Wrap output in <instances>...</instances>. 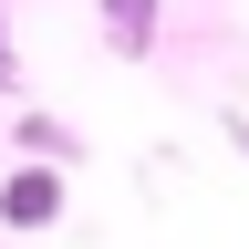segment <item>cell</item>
<instances>
[{"mask_svg": "<svg viewBox=\"0 0 249 249\" xmlns=\"http://www.w3.org/2000/svg\"><path fill=\"white\" fill-rule=\"evenodd\" d=\"M62 197H73V166H31L21 156V166L0 177V229H52Z\"/></svg>", "mask_w": 249, "mask_h": 249, "instance_id": "obj_1", "label": "cell"}, {"mask_svg": "<svg viewBox=\"0 0 249 249\" xmlns=\"http://www.w3.org/2000/svg\"><path fill=\"white\" fill-rule=\"evenodd\" d=\"M93 31H104L114 62H145L156 31H166V0H93Z\"/></svg>", "mask_w": 249, "mask_h": 249, "instance_id": "obj_2", "label": "cell"}, {"mask_svg": "<svg viewBox=\"0 0 249 249\" xmlns=\"http://www.w3.org/2000/svg\"><path fill=\"white\" fill-rule=\"evenodd\" d=\"M0 93H21V62H11V11H0Z\"/></svg>", "mask_w": 249, "mask_h": 249, "instance_id": "obj_4", "label": "cell"}, {"mask_svg": "<svg viewBox=\"0 0 249 249\" xmlns=\"http://www.w3.org/2000/svg\"><path fill=\"white\" fill-rule=\"evenodd\" d=\"M11 145L31 156V166H83V135H73L62 114H42V104H21V114H11Z\"/></svg>", "mask_w": 249, "mask_h": 249, "instance_id": "obj_3", "label": "cell"}]
</instances>
